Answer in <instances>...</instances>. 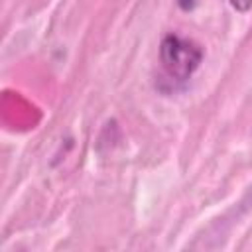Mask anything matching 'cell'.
Segmentation results:
<instances>
[{
  "mask_svg": "<svg viewBox=\"0 0 252 252\" xmlns=\"http://www.w3.org/2000/svg\"><path fill=\"white\" fill-rule=\"evenodd\" d=\"M230 2V6L234 8V10H238V12H248L250 8H252V0H228Z\"/></svg>",
  "mask_w": 252,
  "mask_h": 252,
  "instance_id": "2",
  "label": "cell"
},
{
  "mask_svg": "<svg viewBox=\"0 0 252 252\" xmlns=\"http://www.w3.org/2000/svg\"><path fill=\"white\" fill-rule=\"evenodd\" d=\"M159 57L165 73L173 81H187L203 61V49L179 35H165L159 45Z\"/></svg>",
  "mask_w": 252,
  "mask_h": 252,
  "instance_id": "1",
  "label": "cell"
}]
</instances>
